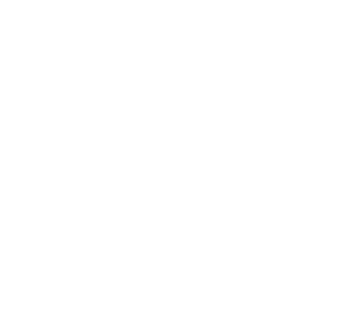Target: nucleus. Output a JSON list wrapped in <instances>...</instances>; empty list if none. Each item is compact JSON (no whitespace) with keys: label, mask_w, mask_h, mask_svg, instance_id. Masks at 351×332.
<instances>
[]
</instances>
